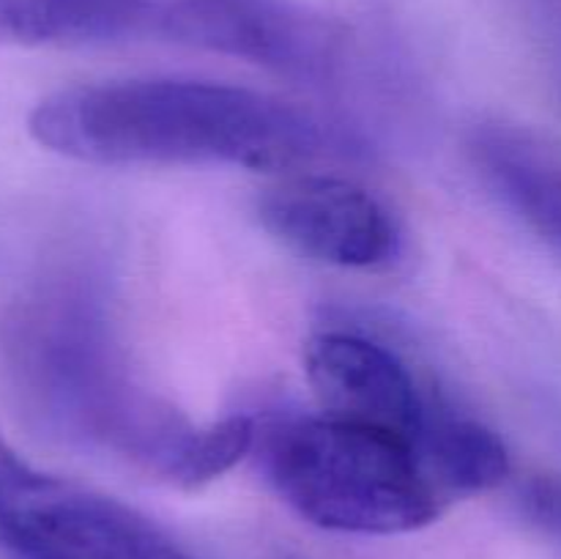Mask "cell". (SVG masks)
<instances>
[{"mask_svg": "<svg viewBox=\"0 0 561 559\" xmlns=\"http://www.w3.org/2000/svg\"><path fill=\"white\" fill-rule=\"evenodd\" d=\"M33 140L88 164H233L299 170L345 148L294 102L206 80H110L44 96Z\"/></svg>", "mask_w": 561, "mask_h": 559, "instance_id": "6da1fadb", "label": "cell"}, {"mask_svg": "<svg viewBox=\"0 0 561 559\" xmlns=\"http://www.w3.org/2000/svg\"><path fill=\"white\" fill-rule=\"evenodd\" d=\"M0 351L22 409L60 436L140 460L173 414L126 384L102 316L69 285L27 296L5 321Z\"/></svg>", "mask_w": 561, "mask_h": 559, "instance_id": "7a4b0ae2", "label": "cell"}, {"mask_svg": "<svg viewBox=\"0 0 561 559\" xmlns=\"http://www.w3.org/2000/svg\"><path fill=\"white\" fill-rule=\"evenodd\" d=\"M266 471L301 518L345 535L416 532L449 502L414 447L329 414L272 427Z\"/></svg>", "mask_w": 561, "mask_h": 559, "instance_id": "3957f363", "label": "cell"}, {"mask_svg": "<svg viewBox=\"0 0 561 559\" xmlns=\"http://www.w3.org/2000/svg\"><path fill=\"white\" fill-rule=\"evenodd\" d=\"M0 559H195L151 518L0 438Z\"/></svg>", "mask_w": 561, "mask_h": 559, "instance_id": "277c9868", "label": "cell"}, {"mask_svg": "<svg viewBox=\"0 0 561 559\" xmlns=\"http://www.w3.org/2000/svg\"><path fill=\"white\" fill-rule=\"evenodd\" d=\"M305 367L323 414L381 431L414 449L449 400L422 381L398 351L362 332H318L305 349Z\"/></svg>", "mask_w": 561, "mask_h": 559, "instance_id": "5b68a950", "label": "cell"}, {"mask_svg": "<svg viewBox=\"0 0 561 559\" xmlns=\"http://www.w3.org/2000/svg\"><path fill=\"white\" fill-rule=\"evenodd\" d=\"M257 217L285 247L329 266L367 272L403 252V230L387 201L337 175H285L263 190Z\"/></svg>", "mask_w": 561, "mask_h": 559, "instance_id": "8992f818", "label": "cell"}, {"mask_svg": "<svg viewBox=\"0 0 561 559\" xmlns=\"http://www.w3.org/2000/svg\"><path fill=\"white\" fill-rule=\"evenodd\" d=\"M162 31L173 42L299 80H329L343 66L340 27L279 0H175Z\"/></svg>", "mask_w": 561, "mask_h": 559, "instance_id": "52a82bcc", "label": "cell"}, {"mask_svg": "<svg viewBox=\"0 0 561 559\" xmlns=\"http://www.w3.org/2000/svg\"><path fill=\"white\" fill-rule=\"evenodd\" d=\"M469 153L488 190L561 261V140L515 121H485Z\"/></svg>", "mask_w": 561, "mask_h": 559, "instance_id": "ba28073f", "label": "cell"}, {"mask_svg": "<svg viewBox=\"0 0 561 559\" xmlns=\"http://www.w3.org/2000/svg\"><path fill=\"white\" fill-rule=\"evenodd\" d=\"M416 455L447 499L493 491L513 469L504 438L453 400L433 417Z\"/></svg>", "mask_w": 561, "mask_h": 559, "instance_id": "9c48e42d", "label": "cell"}, {"mask_svg": "<svg viewBox=\"0 0 561 559\" xmlns=\"http://www.w3.org/2000/svg\"><path fill=\"white\" fill-rule=\"evenodd\" d=\"M148 0H0V44H85L129 31Z\"/></svg>", "mask_w": 561, "mask_h": 559, "instance_id": "30bf717a", "label": "cell"}, {"mask_svg": "<svg viewBox=\"0 0 561 559\" xmlns=\"http://www.w3.org/2000/svg\"><path fill=\"white\" fill-rule=\"evenodd\" d=\"M255 420L244 414L225 417L208 425H192L162 477L179 488L206 486L233 469L255 447Z\"/></svg>", "mask_w": 561, "mask_h": 559, "instance_id": "8fae6325", "label": "cell"}, {"mask_svg": "<svg viewBox=\"0 0 561 559\" xmlns=\"http://www.w3.org/2000/svg\"><path fill=\"white\" fill-rule=\"evenodd\" d=\"M520 507L535 526L561 543V471H542L520 488Z\"/></svg>", "mask_w": 561, "mask_h": 559, "instance_id": "7c38bea8", "label": "cell"}]
</instances>
